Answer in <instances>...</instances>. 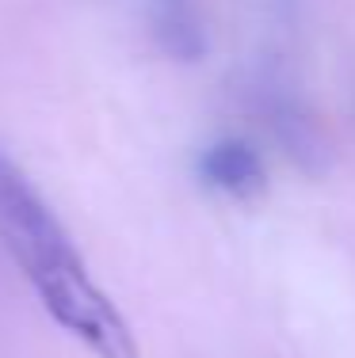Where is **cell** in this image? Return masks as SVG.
Instances as JSON below:
<instances>
[{
  "label": "cell",
  "mask_w": 355,
  "mask_h": 358,
  "mask_svg": "<svg viewBox=\"0 0 355 358\" xmlns=\"http://www.w3.org/2000/svg\"><path fill=\"white\" fill-rule=\"evenodd\" d=\"M0 248L15 259L62 331L96 358H141L130 320L88 275L73 236L8 157H0Z\"/></svg>",
  "instance_id": "obj_1"
},
{
  "label": "cell",
  "mask_w": 355,
  "mask_h": 358,
  "mask_svg": "<svg viewBox=\"0 0 355 358\" xmlns=\"http://www.w3.org/2000/svg\"><path fill=\"white\" fill-rule=\"evenodd\" d=\"M252 103H256L260 118H264L267 134L279 141V149L286 152L298 172L306 176H325L328 164H333V149H328V138L321 134L317 118L306 110L294 92H286L283 80L267 76V80L252 84Z\"/></svg>",
  "instance_id": "obj_2"
},
{
  "label": "cell",
  "mask_w": 355,
  "mask_h": 358,
  "mask_svg": "<svg viewBox=\"0 0 355 358\" xmlns=\"http://www.w3.org/2000/svg\"><path fill=\"white\" fill-rule=\"evenodd\" d=\"M199 176L207 187L230 194L237 202H252L267 191V168L260 152L241 138H222L199 157Z\"/></svg>",
  "instance_id": "obj_3"
},
{
  "label": "cell",
  "mask_w": 355,
  "mask_h": 358,
  "mask_svg": "<svg viewBox=\"0 0 355 358\" xmlns=\"http://www.w3.org/2000/svg\"><path fill=\"white\" fill-rule=\"evenodd\" d=\"M146 27L153 46L172 62H202L207 57V27L195 0H146Z\"/></svg>",
  "instance_id": "obj_4"
}]
</instances>
